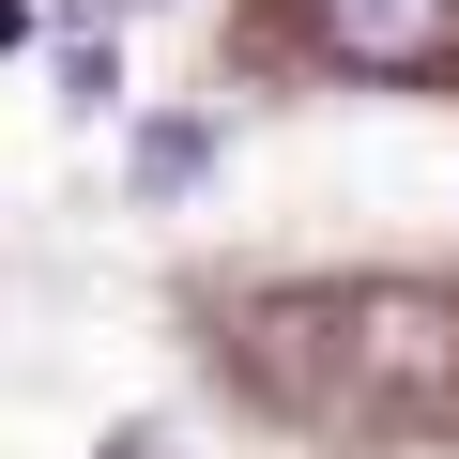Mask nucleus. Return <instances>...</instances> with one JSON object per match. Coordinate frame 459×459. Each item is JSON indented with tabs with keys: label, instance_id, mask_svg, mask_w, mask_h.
Segmentation results:
<instances>
[{
	"label": "nucleus",
	"instance_id": "obj_1",
	"mask_svg": "<svg viewBox=\"0 0 459 459\" xmlns=\"http://www.w3.org/2000/svg\"><path fill=\"white\" fill-rule=\"evenodd\" d=\"M307 31L352 77H429V62H459V0H307Z\"/></svg>",
	"mask_w": 459,
	"mask_h": 459
},
{
	"label": "nucleus",
	"instance_id": "obj_2",
	"mask_svg": "<svg viewBox=\"0 0 459 459\" xmlns=\"http://www.w3.org/2000/svg\"><path fill=\"white\" fill-rule=\"evenodd\" d=\"M62 108H77V123H108V108H123V47H108V31H77V47H62Z\"/></svg>",
	"mask_w": 459,
	"mask_h": 459
},
{
	"label": "nucleus",
	"instance_id": "obj_3",
	"mask_svg": "<svg viewBox=\"0 0 459 459\" xmlns=\"http://www.w3.org/2000/svg\"><path fill=\"white\" fill-rule=\"evenodd\" d=\"M199 169H214V138H199V123H153V138H138V199H184Z\"/></svg>",
	"mask_w": 459,
	"mask_h": 459
},
{
	"label": "nucleus",
	"instance_id": "obj_4",
	"mask_svg": "<svg viewBox=\"0 0 459 459\" xmlns=\"http://www.w3.org/2000/svg\"><path fill=\"white\" fill-rule=\"evenodd\" d=\"M0 47H31V0H0Z\"/></svg>",
	"mask_w": 459,
	"mask_h": 459
}]
</instances>
